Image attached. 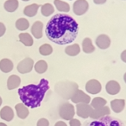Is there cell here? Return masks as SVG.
<instances>
[{"mask_svg":"<svg viewBox=\"0 0 126 126\" xmlns=\"http://www.w3.org/2000/svg\"><path fill=\"white\" fill-rule=\"evenodd\" d=\"M110 107L111 109L113 110L114 113H119L125 109V99H120V98H117V99H113L110 102Z\"/></svg>","mask_w":126,"mask_h":126,"instance_id":"13","label":"cell"},{"mask_svg":"<svg viewBox=\"0 0 126 126\" xmlns=\"http://www.w3.org/2000/svg\"><path fill=\"white\" fill-rule=\"evenodd\" d=\"M71 100L76 104L78 103H88L89 104V103H91V97L83 91L78 89L74 93V94L71 97Z\"/></svg>","mask_w":126,"mask_h":126,"instance_id":"5","label":"cell"},{"mask_svg":"<svg viewBox=\"0 0 126 126\" xmlns=\"http://www.w3.org/2000/svg\"><path fill=\"white\" fill-rule=\"evenodd\" d=\"M93 109L88 103H78L76 105V113L79 117L87 119L90 116Z\"/></svg>","mask_w":126,"mask_h":126,"instance_id":"6","label":"cell"},{"mask_svg":"<svg viewBox=\"0 0 126 126\" xmlns=\"http://www.w3.org/2000/svg\"><path fill=\"white\" fill-rule=\"evenodd\" d=\"M88 9L89 4L87 0H77L73 3V12L78 16H81L86 14Z\"/></svg>","mask_w":126,"mask_h":126,"instance_id":"7","label":"cell"},{"mask_svg":"<svg viewBox=\"0 0 126 126\" xmlns=\"http://www.w3.org/2000/svg\"><path fill=\"white\" fill-rule=\"evenodd\" d=\"M107 104V101L106 99H104L103 97H94L92 101H91V106L93 109H97L99 108H102L103 106H106Z\"/></svg>","mask_w":126,"mask_h":126,"instance_id":"23","label":"cell"},{"mask_svg":"<svg viewBox=\"0 0 126 126\" xmlns=\"http://www.w3.org/2000/svg\"><path fill=\"white\" fill-rule=\"evenodd\" d=\"M55 126H67V125H66L65 122L63 121H58L56 123V125H55Z\"/></svg>","mask_w":126,"mask_h":126,"instance_id":"35","label":"cell"},{"mask_svg":"<svg viewBox=\"0 0 126 126\" xmlns=\"http://www.w3.org/2000/svg\"><path fill=\"white\" fill-rule=\"evenodd\" d=\"M80 46L78 44H73L71 46H67L65 49V52L66 55L70 56H76L80 53Z\"/></svg>","mask_w":126,"mask_h":126,"instance_id":"21","label":"cell"},{"mask_svg":"<svg viewBox=\"0 0 126 126\" xmlns=\"http://www.w3.org/2000/svg\"><path fill=\"white\" fill-rule=\"evenodd\" d=\"M40 8V5L37 3H32L30 5H28L24 8V14L28 17H34L37 14V11Z\"/></svg>","mask_w":126,"mask_h":126,"instance_id":"20","label":"cell"},{"mask_svg":"<svg viewBox=\"0 0 126 126\" xmlns=\"http://www.w3.org/2000/svg\"><path fill=\"white\" fill-rule=\"evenodd\" d=\"M14 64L11 60L7 58L2 59L0 61V70L4 73H9L13 70Z\"/></svg>","mask_w":126,"mask_h":126,"instance_id":"18","label":"cell"},{"mask_svg":"<svg viewBox=\"0 0 126 126\" xmlns=\"http://www.w3.org/2000/svg\"><path fill=\"white\" fill-rule=\"evenodd\" d=\"M15 110H16V113H17L18 117L20 118L21 119H26L30 113L28 108L26 107L24 103H18V104H16Z\"/></svg>","mask_w":126,"mask_h":126,"instance_id":"17","label":"cell"},{"mask_svg":"<svg viewBox=\"0 0 126 126\" xmlns=\"http://www.w3.org/2000/svg\"><path fill=\"white\" fill-rule=\"evenodd\" d=\"M42 30H43V24H42V22H34L31 27V33L34 35V37L36 38V39H40L42 37V35H43Z\"/></svg>","mask_w":126,"mask_h":126,"instance_id":"15","label":"cell"},{"mask_svg":"<svg viewBox=\"0 0 126 126\" xmlns=\"http://www.w3.org/2000/svg\"><path fill=\"white\" fill-rule=\"evenodd\" d=\"M0 117L3 120L9 122L15 117V113H14V110L9 106H5L0 111Z\"/></svg>","mask_w":126,"mask_h":126,"instance_id":"14","label":"cell"},{"mask_svg":"<svg viewBox=\"0 0 126 126\" xmlns=\"http://www.w3.org/2000/svg\"><path fill=\"white\" fill-rule=\"evenodd\" d=\"M5 31H6L5 25L3 23H1V22H0V37H1V36H3V34H5Z\"/></svg>","mask_w":126,"mask_h":126,"instance_id":"32","label":"cell"},{"mask_svg":"<svg viewBox=\"0 0 126 126\" xmlns=\"http://www.w3.org/2000/svg\"><path fill=\"white\" fill-rule=\"evenodd\" d=\"M0 126H7V125H5L4 123H0Z\"/></svg>","mask_w":126,"mask_h":126,"instance_id":"37","label":"cell"},{"mask_svg":"<svg viewBox=\"0 0 126 126\" xmlns=\"http://www.w3.org/2000/svg\"><path fill=\"white\" fill-rule=\"evenodd\" d=\"M86 91L90 94H97L102 90V85L97 79H91L86 83Z\"/></svg>","mask_w":126,"mask_h":126,"instance_id":"9","label":"cell"},{"mask_svg":"<svg viewBox=\"0 0 126 126\" xmlns=\"http://www.w3.org/2000/svg\"><path fill=\"white\" fill-rule=\"evenodd\" d=\"M107 0H93V2H94V3H96V4H103V3H106Z\"/></svg>","mask_w":126,"mask_h":126,"instance_id":"34","label":"cell"},{"mask_svg":"<svg viewBox=\"0 0 126 126\" xmlns=\"http://www.w3.org/2000/svg\"><path fill=\"white\" fill-rule=\"evenodd\" d=\"M82 46V50L86 54H91L95 50V47L93 45L92 40L88 37L85 38V39L83 40Z\"/></svg>","mask_w":126,"mask_h":126,"instance_id":"19","label":"cell"},{"mask_svg":"<svg viewBox=\"0 0 126 126\" xmlns=\"http://www.w3.org/2000/svg\"><path fill=\"white\" fill-rule=\"evenodd\" d=\"M111 40L107 34H99L96 39V46L101 50H106L110 46Z\"/></svg>","mask_w":126,"mask_h":126,"instance_id":"11","label":"cell"},{"mask_svg":"<svg viewBox=\"0 0 126 126\" xmlns=\"http://www.w3.org/2000/svg\"><path fill=\"white\" fill-rule=\"evenodd\" d=\"M50 88L49 82L46 79H41L39 84H30L19 89V98L26 107L35 109L40 106L45 95Z\"/></svg>","mask_w":126,"mask_h":126,"instance_id":"2","label":"cell"},{"mask_svg":"<svg viewBox=\"0 0 126 126\" xmlns=\"http://www.w3.org/2000/svg\"><path fill=\"white\" fill-rule=\"evenodd\" d=\"M124 81H125V82L126 83V72L125 73V75H124Z\"/></svg>","mask_w":126,"mask_h":126,"instance_id":"36","label":"cell"},{"mask_svg":"<svg viewBox=\"0 0 126 126\" xmlns=\"http://www.w3.org/2000/svg\"><path fill=\"white\" fill-rule=\"evenodd\" d=\"M120 58H121L122 62L126 63V50H124V51L121 53V55H120Z\"/></svg>","mask_w":126,"mask_h":126,"instance_id":"33","label":"cell"},{"mask_svg":"<svg viewBox=\"0 0 126 126\" xmlns=\"http://www.w3.org/2000/svg\"><path fill=\"white\" fill-rule=\"evenodd\" d=\"M39 51L42 56H49V55H50L52 53L53 49H52L50 45L44 44V45H42V46H40V47L39 49Z\"/></svg>","mask_w":126,"mask_h":126,"instance_id":"29","label":"cell"},{"mask_svg":"<svg viewBox=\"0 0 126 126\" xmlns=\"http://www.w3.org/2000/svg\"><path fill=\"white\" fill-rule=\"evenodd\" d=\"M46 36L58 45H66L74 41L78 33V24L72 17L65 14L54 15L48 21Z\"/></svg>","mask_w":126,"mask_h":126,"instance_id":"1","label":"cell"},{"mask_svg":"<svg viewBox=\"0 0 126 126\" xmlns=\"http://www.w3.org/2000/svg\"><path fill=\"white\" fill-rule=\"evenodd\" d=\"M49 121L48 119H45V118H42L38 120L37 122V126H49Z\"/></svg>","mask_w":126,"mask_h":126,"instance_id":"30","label":"cell"},{"mask_svg":"<svg viewBox=\"0 0 126 126\" xmlns=\"http://www.w3.org/2000/svg\"><path fill=\"white\" fill-rule=\"evenodd\" d=\"M69 125L70 126H82V124L81 122L78 120V119H72L69 120Z\"/></svg>","mask_w":126,"mask_h":126,"instance_id":"31","label":"cell"},{"mask_svg":"<svg viewBox=\"0 0 126 126\" xmlns=\"http://www.w3.org/2000/svg\"><path fill=\"white\" fill-rule=\"evenodd\" d=\"M54 4L58 11L60 12H69L70 11V5L67 3L61 0H54Z\"/></svg>","mask_w":126,"mask_h":126,"instance_id":"25","label":"cell"},{"mask_svg":"<svg viewBox=\"0 0 126 126\" xmlns=\"http://www.w3.org/2000/svg\"><path fill=\"white\" fill-rule=\"evenodd\" d=\"M15 26L18 30H20V31H24V30H26L29 28L30 26V23L26 19L24 18H20V19H17L15 23Z\"/></svg>","mask_w":126,"mask_h":126,"instance_id":"26","label":"cell"},{"mask_svg":"<svg viewBox=\"0 0 126 126\" xmlns=\"http://www.w3.org/2000/svg\"><path fill=\"white\" fill-rule=\"evenodd\" d=\"M105 89H106V92L109 95H117L120 92L121 87L120 84L117 81L111 80L107 82L106 86H105Z\"/></svg>","mask_w":126,"mask_h":126,"instance_id":"12","label":"cell"},{"mask_svg":"<svg viewBox=\"0 0 126 126\" xmlns=\"http://www.w3.org/2000/svg\"><path fill=\"white\" fill-rule=\"evenodd\" d=\"M54 13V7L50 3H45L41 7V14L46 17L51 15Z\"/></svg>","mask_w":126,"mask_h":126,"instance_id":"28","label":"cell"},{"mask_svg":"<svg viewBox=\"0 0 126 126\" xmlns=\"http://www.w3.org/2000/svg\"><path fill=\"white\" fill-rule=\"evenodd\" d=\"M82 126H125L120 119L108 115L97 119H92L85 122Z\"/></svg>","mask_w":126,"mask_h":126,"instance_id":"3","label":"cell"},{"mask_svg":"<svg viewBox=\"0 0 126 126\" xmlns=\"http://www.w3.org/2000/svg\"><path fill=\"white\" fill-rule=\"evenodd\" d=\"M20 83H21V79H20L19 77H18L17 75H12L8 78V89L9 90H13V89L17 88V87H19Z\"/></svg>","mask_w":126,"mask_h":126,"instance_id":"16","label":"cell"},{"mask_svg":"<svg viewBox=\"0 0 126 126\" xmlns=\"http://www.w3.org/2000/svg\"><path fill=\"white\" fill-rule=\"evenodd\" d=\"M47 68H48L47 63L43 60L39 61V62H37L35 63V65H34V70L36 71V72L40 73V74L46 72L47 71Z\"/></svg>","mask_w":126,"mask_h":126,"instance_id":"27","label":"cell"},{"mask_svg":"<svg viewBox=\"0 0 126 126\" xmlns=\"http://www.w3.org/2000/svg\"><path fill=\"white\" fill-rule=\"evenodd\" d=\"M2 103H3V100H2V97H0V106H1Z\"/></svg>","mask_w":126,"mask_h":126,"instance_id":"38","label":"cell"},{"mask_svg":"<svg viewBox=\"0 0 126 126\" xmlns=\"http://www.w3.org/2000/svg\"><path fill=\"white\" fill-rule=\"evenodd\" d=\"M19 41L22 42L24 46H31L33 45V38L28 33H21L19 34Z\"/></svg>","mask_w":126,"mask_h":126,"instance_id":"24","label":"cell"},{"mask_svg":"<svg viewBox=\"0 0 126 126\" xmlns=\"http://www.w3.org/2000/svg\"><path fill=\"white\" fill-rule=\"evenodd\" d=\"M34 67V61L31 58H25L22 60L17 66L18 72L21 74H25L29 73L32 71Z\"/></svg>","mask_w":126,"mask_h":126,"instance_id":"8","label":"cell"},{"mask_svg":"<svg viewBox=\"0 0 126 126\" xmlns=\"http://www.w3.org/2000/svg\"><path fill=\"white\" fill-rule=\"evenodd\" d=\"M76 113L74 106L70 103H64L59 108V115L65 120H70L74 118Z\"/></svg>","mask_w":126,"mask_h":126,"instance_id":"4","label":"cell"},{"mask_svg":"<svg viewBox=\"0 0 126 126\" xmlns=\"http://www.w3.org/2000/svg\"><path fill=\"white\" fill-rule=\"evenodd\" d=\"M110 113L111 110L109 107L103 106L102 108H99V109H93L89 118H91L92 119H100V118L108 116V115H110Z\"/></svg>","mask_w":126,"mask_h":126,"instance_id":"10","label":"cell"},{"mask_svg":"<svg viewBox=\"0 0 126 126\" xmlns=\"http://www.w3.org/2000/svg\"><path fill=\"white\" fill-rule=\"evenodd\" d=\"M4 9L7 12L9 13H13L19 7V1L18 0H7L4 3Z\"/></svg>","mask_w":126,"mask_h":126,"instance_id":"22","label":"cell"},{"mask_svg":"<svg viewBox=\"0 0 126 126\" xmlns=\"http://www.w3.org/2000/svg\"><path fill=\"white\" fill-rule=\"evenodd\" d=\"M22 1H30V0H22Z\"/></svg>","mask_w":126,"mask_h":126,"instance_id":"39","label":"cell"}]
</instances>
